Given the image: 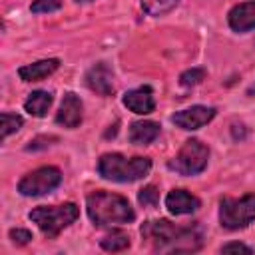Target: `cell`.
Returning <instances> with one entry per match:
<instances>
[{"label": "cell", "mask_w": 255, "mask_h": 255, "mask_svg": "<svg viewBox=\"0 0 255 255\" xmlns=\"http://www.w3.org/2000/svg\"><path fill=\"white\" fill-rule=\"evenodd\" d=\"M137 201L143 205V207H155L157 201H159V191L155 185H147L143 187L139 193H137Z\"/></svg>", "instance_id": "cell-21"}, {"label": "cell", "mask_w": 255, "mask_h": 255, "mask_svg": "<svg viewBox=\"0 0 255 255\" xmlns=\"http://www.w3.org/2000/svg\"><path fill=\"white\" fill-rule=\"evenodd\" d=\"M255 219V193H247L239 199L221 197L219 201V223L225 229L237 231L247 227Z\"/></svg>", "instance_id": "cell-5"}, {"label": "cell", "mask_w": 255, "mask_h": 255, "mask_svg": "<svg viewBox=\"0 0 255 255\" xmlns=\"http://www.w3.org/2000/svg\"><path fill=\"white\" fill-rule=\"evenodd\" d=\"M60 66L58 58H48V60H38L34 64H26L18 70V76L22 82H40L44 78H48L50 74H54Z\"/></svg>", "instance_id": "cell-14"}, {"label": "cell", "mask_w": 255, "mask_h": 255, "mask_svg": "<svg viewBox=\"0 0 255 255\" xmlns=\"http://www.w3.org/2000/svg\"><path fill=\"white\" fill-rule=\"evenodd\" d=\"M209 147L199 139H187L173 159L167 161V167L179 175H197L207 167Z\"/></svg>", "instance_id": "cell-6"}, {"label": "cell", "mask_w": 255, "mask_h": 255, "mask_svg": "<svg viewBox=\"0 0 255 255\" xmlns=\"http://www.w3.org/2000/svg\"><path fill=\"white\" fill-rule=\"evenodd\" d=\"M60 181H62V171L54 165H44L26 173L18 183V191L26 197H38L56 189Z\"/></svg>", "instance_id": "cell-7"}, {"label": "cell", "mask_w": 255, "mask_h": 255, "mask_svg": "<svg viewBox=\"0 0 255 255\" xmlns=\"http://www.w3.org/2000/svg\"><path fill=\"white\" fill-rule=\"evenodd\" d=\"M151 169L149 157H124L122 153H104L98 161V173L104 179L118 181V183H129L137 181Z\"/></svg>", "instance_id": "cell-3"}, {"label": "cell", "mask_w": 255, "mask_h": 255, "mask_svg": "<svg viewBox=\"0 0 255 255\" xmlns=\"http://www.w3.org/2000/svg\"><path fill=\"white\" fill-rule=\"evenodd\" d=\"M22 124H24L22 116H18V114H10V112H4V114H2V139H6L10 133L18 131V129L22 128Z\"/></svg>", "instance_id": "cell-19"}, {"label": "cell", "mask_w": 255, "mask_h": 255, "mask_svg": "<svg viewBox=\"0 0 255 255\" xmlns=\"http://www.w3.org/2000/svg\"><path fill=\"white\" fill-rule=\"evenodd\" d=\"M229 28L233 32H249L255 28V0L241 2L229 10Z\"/></svg>", "instance_id": "cell-12"}, {"label": "cell", "mask_w": 255, "mask_h": 255, "mask_svg": "<svg viewBox=\"0 0 255 255\" xmlns=\"http://www.w3.org/2000/svg\"><path fill=\"white\" fill-rule=\"evenodd\" d=\"M221 253H253V249L243 243H225L221 247Z\"/></svg>", "instance_id": "cell-24"}, {"label": "cell", "mask_w": 255, "mask_h": 255, "mask_svg": "<svg viewBox=\"0 0 255 255\" xmlns=\"http://www.w3.org/2000/svg\"><path fill=\"white\" fill-rule=\"evenodd\" d=\"M52 102H54V98H52L50 92L36 90V92H32V94L26 98V102H24V110H26L30 116L42 118V116H46V112L50 110Z\"/></svg>", "instance_id": "cell-16"}, {"label": "cell", "mask_w": 255, "mask_h": 255, "mask_svg": "<svg viewBox=\"0 0 255 255\" xmlns=\"http://www.w3.org/2000/svg\"><path fill=\"white\" fill-rule=\"evenodd\" d=\"M201 80H205V70L203 68H191V70H185L181 76H179V84L183 88H193L197 86Z\"/></svg>", "instance_id": "cell-20"}, {"label": "cell", "mask_w": 255, "mask_h": 255, "mask_svg": "<svg viewBox=\"0 0 255 255\" xmlns=\"http://www.w3.org/2000/svg\"><path fill=\"white\" fill-rule=\"evenodd\" d=\"M215 108L211 106H191L187 110H181V112H175L171 116V122L181 128V129H199L203 128L205 124H209L213 118H215Z\"/></svg>", "instance_id": "cell-8"}, {"label": "cell", "mask_w": 255, "mask_h": 255, "mask_svg": "<svg viewBox=\"0 0 255 255\" xmlns=\"http://www.w3.org/2000/svg\"><path fill=\"white\" fill-rule=\"evenodd\" d=\"M76 2H90V0H76Z\"/></svg>", "instance_id": "cell-25"}, {"label": "cell", "mask_w": 255, "mask_h": 255, "mask_svg": "<svg viewBox=\"0 0 255 255\" xmlns=\"http://www.w3.org/2000/svg\"><path fill=\"white\" fill-rule=\"evenodd\" d=\"M177 4H179V0H141V8L149 16H165Z\"/></svg>", "instance_id": "cell-18"}, {"label": "cell", "mask_w": 255, "mask_h": 255, "mask_svg": "<svg viewBox=\"0 0 255 255\" xmlns=\"http://www.w3.org/2000/svg\"><path fill=\"white\" fill-rule=\"evenodd\" d=\"M124 106L128 110H131L133 114L145 116L151 114L155 108V100H153V92L149 86H139L135 90H129L124 94Z\"/></svg>", "instance_id": "cell-11"}, {"label": "cell", "mask_w": 255, "mask_h": 255, "mask_svg": "<svg viewBox=\"0 0 255 255\" xmlns=\"http://www.w3.org/2000/svg\"><path fill=\"white\" fill-rule=\"evenodd\" d=\"M141 237L151 245L153 251H167V253L197 251L203 243V231L197 223L179 227L167 219L145 221L141 225Z\"/></svg>", "instance_id": "cell-1"}, {"label": "cell", "mask_w": 255, "mask_h": 255, "mask_svg": "<svg viewBox=\"0 0 255 255\" xmlns=\"http://www.w3.org/2000/svg\"><path fill=\"white\" fill-rule=\"evenodd\" d=\"M78 215H80L78 205L70 201L62 205H40L28 213L30 221H34L48 239L58 237V233L70 227L78 219Z\"/></svg>", "instance_id": "cell-4"}, {"label": "cell", "mask_w": 255, "mask_h": 255, "mask_svg": "<svg viewBox=\"0 0 255 255\" xmlns=\"http://www.w3.org/2000/svg\"><path fill=\"white\" fill-rule=\"evenodd\" d=\"M88 217L96 227H106L114 223H131L135 219V211L124 195L110 191H94L86 197Z\"/></svg>", "instance_id": "cell-2"}, {"label": "cell", "mask_w": 255, "mask_h": 255, "mask_svg": "<svg viewBox=\"0 0 255 255\" xmlns=\"http://www.w3.org/2000/svg\"><path fill=\"white\" fill-rule=\"evenodd\" d=\"M8 235H10L12 243H16V245H26V243L32 241V233H30L28 229H20V227H16V229H10Z\"/></svg>", "instance_id": "cell-23"}, {"label": "cell", "mask_w": 255, "mask_h": 255, "mask_svg": "<svg viewBox=\"0 0 255 255\" xmlns=\"http://www.w3.org/2000/svg\"><path fill=\"white\" fill-rule=\"evenodd\" d=\"M86 86L100 94V96H112L114 94V74L106 62H98L86 72Z\"/></svg>", "instance_id": "cell-9"}, {"label": "cell", "mask_w": 255, "mask_h": 255, "mask_svg": "<svg viewBox=\"0 0 255 255\" xmlns=\"http://www.w3.org/2000/svg\"><path fill=\"white\" fill-rule=\"evenodd\" d=\"M100 245H102V249L112 251V253L124 251V249L129 247V235L118 229V231H112V233H108L106 237H102V239H100Z\"/></svg>", "instance_id": "cell-17"}, {"label": "cell", "mask_w": 255, "mask_h": 255, "mask_svg": "<svg viewBox=\"0 0 255 255\" xmlns=\"http://www.w3.org/2000/svg\"><path fill=\"white\" fill-rule=\"evenodd\" d=\"M199 205H201V201H199L195 195H191L189 191H185V189H173V191H169L167 197H165V207H167V211L173 213V215H187V213H193V211L199 209Z\"/></svg>", "instance_id": "cell-13"}, {"label": "cell", "mask_w": 255, "mask_h": 255, "mask_svg": "<svg viewBox=\"0 0 255 255\" xmlns=\"http://www.w3.org/2000/svg\"><path fill=\"white\" fill-rule=\"evenodd\" d=\"M62 8V0H34L30 10L34 14H48V12H56Z\"/></svg>", "instance_id": "cell-22"}, {"label": "cell", "mask_w": 255, "mask_h": 255, "mask_svg": "<svg viewBox=\"0 0 255 255\" xmlns=\"http://www.w3.org/2000/svg\"><path fill=\"white\" fill-rule=\"evenodd\" d=\"M82 110H84L82 100L76 94L68 92L64 96V100H62V106H60L58 114H56V124H60V126H64L68 129L78 128L80 122H82Z\"/></svg>", "instance_id": "cell-10"}, {"label": "cell", "mask_w": 255, "mask_h": 255, "mask_svg": "<svg viewBox=\"0 0 255 255\" xmlns=\"http://www.w3.org/2000/svg\"><path fill=\"white\" fill-rule=\"evenodd\" d=\"M159 135V124L151 120H139L129 126V141L135 145H147Z\"/></svg>", "instance_id": "cell-15"}]
</instances>
